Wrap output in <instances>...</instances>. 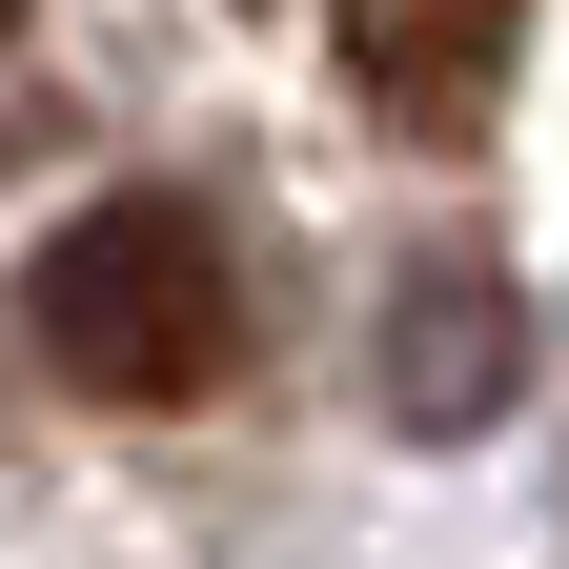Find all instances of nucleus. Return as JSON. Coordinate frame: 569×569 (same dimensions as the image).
Wrapping results in <instances>:
<instances>
[{"instance_id": "7ed1b4c3", "label": "nucleus", "mask_w": 569, "mask_h": 569, "mask_svg": "<svg viewBox=\"0 0 569 569\" xmlns=\"http://www.w3.org/2000/svg\"><path fill=\"white\" fill-rule=\"evenodd\" d=\"M509 41H529V0H346V82L407 142H468L509 102Z\"/></svg>"}, {"instance_id": "20e7f679", "label": "nucleus", "mask_w": 569, "mask_h": 569, "mask_svg": "<svg viewBox=\"0 0 569 569\" xmlns=\"http://www.w3.org/2000/svg\"><path fill=\"white\" fill-rule=\"evenodd\" d=\"M0 41H21V0H0Z\"/></svg>"}, {"instance_id": "f257e3e1", "label": "nucleus", "mask_w": 569, "mask_h": 569, "mask_svg": "<svg viewBox=\"0 0 569 569\" xmlns=\"http://www.w3.org/2000/svg\"><path fill=\"white\" fill-rule=\"evenodd\" d=\"M21 346L82 407H203L244 367V264H224V224H203L183 183H102L82 224L21 264Z\"/></svg>"}, {"instance_id": "f03ea898", "label": "nucleus", "mask_w": 569, "mask_h": 569, "mask_svg": "<svg viewBox=\"0 0 569 569\" xmlns=\"http://www.w3.org/2000/svg\"><path fill=\"white\" fill-rule=\"evenodd\" d=\"M509 367H529V326H509V264H407L387 284V346H367V387H387V427H488L509 407Z\"/></svg>"}]
</instances>
